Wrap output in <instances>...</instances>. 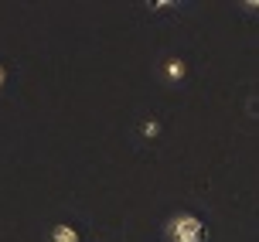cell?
I'll return each mask as SVG.
<instances>
[{
    "mask_svg": "<svg viewBox=\"0 0 259 242\" xmlns=\"http://www.w3.org/2000/svg\"><path fill=\"white\" fill-rule=\"evenodd\" d=\"M208 229L198 215H174L167 225V239L170 242H205Z\"/></svg>",
    "mask_w": 259,
    "mask_h": 242,
    "instance_id": "obj_1",
    "label": "cell"
},
{
    "mask_svg": "<svg viewBox=\"0 0 259 242\" xmlns=\"http://www.w3.org/2000/svg\"><path fill=\"white\" fill-rule=\"evenodd\" d=\"M184 72H188V65H184L181 58H167V62H164V75H167L170 82H178V78H184Z\"/></svg>",
    "mask_w": 259,
    "mask_h": 242,
    "instance_id": "obj_2",
    "label": "cell"
},
{
    "mask_svg": "<svg viewBox=\"0 0 259 242\" xmlns=\"http://www.w3.org/2000/svg\"><path fill=\"white\" fill-rule=\"evenodd\" d=\"M52 242H78V232L72 225H55L52 229Z\"/></svg>",
    "mask_w": 259,
    "mask_h": 242,
    "instance_id": "obj_3",
    "label": "cell"
},
{
    "mask_svg": "<svg viewBox=\"0 0 259 242\" xmlns=\"http://www.w3.org/2000/svg\"><path fill=\"white\" fill-rule=\"evenodd\" d=\"M157 133H160V123H157V119L143 123V137H157Z\"/></svg>",
    "mask_w": 259,
    "mask_h": 242,
    "instance_id": "obj_4",
    "label": "cell"
},
{
    "mask_svg": "<svg viewBox=\"0 0 259 242\" xmlns=\"http://www.w3.org/2000/svg\"><path fill=\"white\" fill-rule=\"evenodd\" d=\"M4 86H7V65L0 62V89H4Z\"/></svg>",
    "mask_w": 259,
    "mask_h": 242,
    "instance_id": "obj_5",
    "label": "cell"
},
{
    "mask_svg": "<svg viewBox=\"0 0 259 242\" xmlns=\"http://www.w3.org/2000/svg\"><path fill=\"white\" fill-rule=\"evenodd\" d=\"M246 11H259V0H249V4H242Z\"/></svg>",
    "mask_w": 259,
    "mask_h": 242,
    "instance_id": "obj_6",
    "label": "cell"
}]
</instances>
